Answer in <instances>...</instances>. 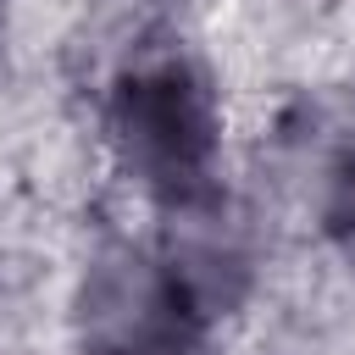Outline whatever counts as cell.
Returning a JSON list of instances; mask_svg holds the SVG:
<instances>
[{
    "instance_id": "6da1fadb",
    "label": "cell",
    "mask_w": 355,
    "mask_h": 355,
    "mask_svg": "<svg viewBox=\"0 0 355 355\" xmlns=\"http://www.w3.org/2000/svg\"><path fill=\"white\" fill-rule=\"evenodd\" d=\"M105 139L116 166L161 205H194L216 189L222 161V105L211 89V72L183 55H139L116 72L105 100Z\"/></svg>"
},
{
    "instance_id": "7a4b0ae2",
    "label": "cell",
    "mask_w": 355,
    "mask_h": 355,
    "mask_svg": "<svg viewBox=\"0 0 355 355\" xmlns=\"http://www.w3.org/2000/svg\"><path fill=\"white\" fill-rule=\"evenodd\" d=\"M327 227L333 233H355V150L338 155V166L327 178Z\"/></svg>"
},
{
    "instance_id": "3957f363",
    "label": "cell",
    "mask_w": 355,
    "mask_h": 355,
    "mask_svg": "<svg viewBox=\"0 0 355 355\" xmlns=\"http://www.w3.org/2000/svg\"><path fill=\"white\" fill-rule=\"evenodd\" d=\"M0 39H6V0H0Z\"/></svg>"
}]
</instances>
